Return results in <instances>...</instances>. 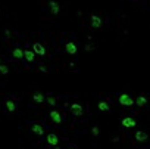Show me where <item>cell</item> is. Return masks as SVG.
<instances>
[{"label":"cell","instance_id":"cell-22","mask_svg":"<svg viewBox=\"0 0 150 149\" xmlns=\"http://www.w3.org/2000/svg\"><path fill=\"white\" fill-rule=\"evenodd\" d=\"M93 49H94V46H91V44H87V46H85V50H87V52H91Z\"/></svg>","mask_w":150,"mask_h":149},{"label":"cell","instance_id":"cell-6","mask_svg":"<svg viewBox=\"0 0 150 149\" xmlns=\"http://www.w3.org/2000/svg\"><path fill=\"white\" fill-rule=\"evenodd\" d=\"M49 117H50V120H52L55 124H60L62 121H64V118H62V115H60V112H57L56 109H53V111H50V114H49Z\"/></svg>","mask_w":150,"mask_h":149},{"label":"cell","instance_id":"cell-23","mask_svg":"<svg viewBox=\"0 0 150 149\" xmlns=\"http://www.w3.org/2000/svg\"><path fill=\"white\" fill-rule=\"evenodd\" d=\"M5 35L10 37V30H7V28H6V30H5Z\"/></svg>","mask_w":150,"mask_h":149},{"label":"cell","instance_id":"cell-10","mask_svg":"<svg viewBox=\"0 0 150 149\" xmlns=\"http://www.w3.org/2000/svg\"><path fill=\"white\" fill-rule=\"evenodd\" d=\"M65 50H66L69 55H75V53H77V50H78V47H77V44H75L74 42H68V43L65 44Z\"/></svg>","mask_w":150,"mask_h":149},{"label":"cell","instance_id":"cell-4","mask_svg":"<svg viewBox=\"0 0 150 149\" xmlns=\"http://www.w3.org/2000/svg\"><path fill=\"white\" fill-rule=\"evenodd\" d=\"M69 109H71V112L75 117H81L82 112H84V109H82V106L80 103H72V105H69Z\"/></svg>","mask_w":150,"mask_h":149},{"label":"cell","instance_id":"cell-8","mask_svg":"<svg viewBox=\"0 0 150 149\" xmlns=\"http://www.w3.org/2000/svg\"><path fill=\"white\" fill-rule=\"evenodd\" d=\"M31 131L34 134H37V136H43L44 134V127L41 126V124H39V122H34L31 126Z\"/></svg>","mask_w":150,"mask_h":149},{"label":"cell","instance_id":"cell-5","mask_svg":"<svg viewBox=\"0 0 150 149\" xmlns=\"http://www.w3.org/2000/svg\"><path fill=\"white\" fill-rule=\"evenodd\" d=\"M46 142L50 145V146H57L59 145V137H57V134L55 133H49L46 136Z\"/></svg>","mask_w":150,"mask_h":149},{"label":"cell","instance_id":"cell-18","mask_svg":"<svg viewBox=\"0 0 150 149\" xmlns=\"http://www.w3.org/2000/svg\"><path fill=\"white\" fill-rule=\"evenodd\" d=\"M7 72H9V67H7V65H3V64H0V74H2V76H6Z\"/></svg>","mask_w":150,"mask_h":149},{"label":"cell","instance_id":"cell-2","mask_svg":"<svg viewBox=\"0 0 150 149\" xmlns=\"http://www.w3.org/2000/svg\"><path fill=\"white\" fill-rule=\"evenodd\" d=\"M121 124H122V127H125V129H134L137 126V121L132 117H125V118H122Z\"/></svg>","mask_w":150,"mask_h":149},{"label":"cell","instance_id":"cell-21","mask_svg":"<svg viewBox=\"0 0 150 149\" xmlns=\"http://www.w3.org/2000/svg\"><path fill=\"white\" fill-rule=\"evenodd\" d=\"M39 71H40V72H47L49 69H47V67H44V65H40V67H39Z\"/></svg>","mask_w":150,"mask_h":149},{"label":"cell","instance_id":"cell-14","mask_svg":"<svg viewBox=\"0 0 150 149\" xmlns=\"http://www.w3.org/2000/svg\"><path fill=\"white\" fill-rule=\"evenodd\" d=\"M12 56H14L15 59H22L24 58V50L21 47H15L14 50H12Z\"/></svg>","mask_w":150,"mask_h":149},{"label":"cell","instance_id":"cell-7","mask_svg":"<svg viewBox=\"0 0 150 149\" xmlns=\"http://www.w3.org/2000/svg\"><path fill=\"white\" fill-rule=\"evenodd\" d=\"M134 137H135V140H137V142L143 143V142H147V139H149V134H147L146 131H143V130H137Z\"/></svg>","mask_w":150,"mask_h":149},{"label":"cell","instance_id":"cell-24","mask_svg":"<svg viewBox=\"0 0 150 149\" xmlns=\"http://www.w3.org/2000/svg\"><path fill=\"white\" fill-rule=\"evenodd\" d=\"M55 149H60V148H59V146H55Z\"/></svg>","mask_w":150,"mask_h":149},{"label":"cell","instance_id":"cell-11","mask_svg":"<svg viewBox=\"0 0 150 149\" xmlns=\"http://www.w3.org/2000/svg\"><path fill=\"white\" fill-rule=\"evenodd\" d=\"M102 24H103V21H102V18H100L99 15H91V27L93 28H100V27H102Z\"/></svg>","mask_w":150,"mask_h":149},{"label":"cell","instance_id":"cell-25","mask_svg":"<svg viewBox=\"0 0 150 149\" xmlns=\"http://www.w3.org/2000/svg\"><path fill=\"white\" fill-rule=\"evenodd\" d=\"M0 64H2V58H0Z\"/></svg>","mask_w":150,"mask_h":149},{"label":"cell","instance_id":"cell-9","mask_svg":"<svg viewBox=\"0 0 150 149\" xmlns=\"http://www.w3.org/2000/svg\"><path fill=\"white\" fill-rule=\"evenodd\" d=\"M49 9H50V12H52L53 15H57L60 12V6L57 5L56 0H49Z\"/></svg>","mask_w":150,"mask_h":149},{"label":"cell","instance_id":"cell-12","mask_svg":"<svg viewBox=\"0 0 150 149\" xmlns=\"http://www.w3.org/2000/svg\"><path fill=\"white\" fill-rule=\"evenodd\" d=\"M32 101L35 103H43L46 101V96L41 92H35V93H32Z\"/></svg>","mask_w":150,"mask_h":149},{"label":"cell","instance_id":"cell-13","mask_svg":"<svg viewBox=\"0 0 150 149\" xmlns=\"http://www.w3.org/2000/svg\"><path fill=\"white\" fill-rule=\"evenodd\" d=\"M24 58L27 62H34L35 61V53L31 50V49H27V50H24Z\"/></svg>","mask_w":150,"mask_h":149},{"label":"cell","instance_id":"cell-20","mask_svg":"<svg viewBox=\"0 0 150 149\" xmlns=\"http://www.w3.org/2000/svg\"><path fill=\"white\" fill-rule=\"evenodd\" d=\"M91 133H93V136H99V133H100L99 127H96V126H94V127L91 129Z\"/></svg>","mask_w":150,"mask_h":149},{"label":"cell","instance_id":"cell-1","mask_svg":"<svg viewBox=\"0 0 150 149\" xmlns=\"http://www.w3.org/2000/svg\"><path fill=\"white\" fill-rule=\"evenodd\" d=\"M118 102H119L122 106H127V108H130V106H132V105H134V99H132L130 95H127V93H122V95H119Z\"/></svg>","mask_w":150,"mask_h":149},{"label":"cell","instance_id":"cell-3","mask_svg":"<svg viewBox=\"0 0 150 149\" xmlns=\"http://www.w3.org/2000/svg\"><path fill=\"white\" fill-rule=\"evenodd\" d=\"M31 50H32L35 55H39V56H44V55H46V47H44L41 43H34Z\"/></svg>","mask_w":150,"mask_h":149},{"label":"cell","instance_id":"cell-16","mask_svg":"<svg viewBox=\"0 0 150 149\" xmlns=\"http://www.w3.org/2000/svg\"><path fill=\"white\" fill-rule=\"evenodd\" d=\"M5 105H6V109L9 111V112H15V111H16V105H15V102H14V101H10V99H7V101L5 102Z\"/></svg>","mask_w":150,"mask_h":149},{"label":"cell","instance_id":"cell-26","mask_svg":"<svg viewBox=\"0 0 150 149\" xmlns=\"http://www.w3.org/2000/svg\"><path fill=\"white\" fill-rule=\"evenodd\" d=\"M68 149H74V148H68Z\"/></svg>","mask_w":150,"mask_h":149},{"label":"cell","instance_id":"cell-15","mask_svg":"<svg viewBox=\"0 0 150 149\" xmlns=\"http://www.w3.org/2000/svg\"><path fill=\"white\" fill-rule=\"evenodd\" d=\"M97 108H99V111H102V112H107V111L110 109V106H109V103L106 101H100Z\"/></svg>","mask_w":150,"mask_h":149},{"label":"cell","instance_id":"cell-19","mask_svg":"<svg viewBox=\"0 0 150 149\" xmlns=\"http://www.w3.org/2000/svg\"><path fill=\"white\" fill-rule=\"evenodd\" d=\"M46 102H47L50 106H55V105H56V99H55L53 96H47V97H46Z\"/></svg>","mask_w":150,"mask_h":149},{"label":"cell","instance_id":"cell-17","mask_svg":"<svg viewBox=\"0 0 150 149\" xmlns=\"http://www.w3.org/2000/svg\"><path fill=\"white\" fill-rule=\"evenodd\" d=\"M134 103H137V106H146L147 105V97L146 96H139L134 101Z\"/></svg>","mask_w":150,"mask_h":149}]
</instances>
